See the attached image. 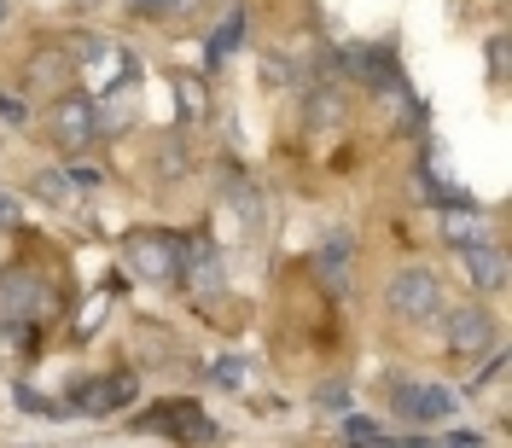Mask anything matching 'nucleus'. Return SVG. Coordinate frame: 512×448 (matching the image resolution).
I'll return each instance as SVG.
<instances>
[{"label": "nucleus", "instance_id": "obj_1", "mask_svg": "<svg viewBox=\"0 0 512 448\" xmlns=\"http://www.w3.org/2000/svg\"><path fill=\"white\" fill-rule=\"evenodd\" d=\"M123 262H128V274L146 280V286H175V274H181V251H175V239L158 233V227L128 233L123 239Z\"/></svg>", "mask_w": 512, "mask_h": 448}, {"label": "nucleus", "instance_id": "obj_2", "mask_svg": "<svg viewBox=\"0 0 512 448\" xmlns=\"http://www.w3.org/2000/svg\"><path fill=\"white\" fill-rule=\"evenodd\" d=\"M384 303H390L402 320L425 326V320L443 315V280H437L431 268H402V274L390 280V291H384Z\"/></svg>", "mask_w": 512, "mask_h": 448}, {"label": "nucleus", "instance_id": "obj_3", "mask_svg": "<svg viewBox=\"0 0 512 448\" xmlns=\"http://www.w3.org/2000/svg\"><path fill=\"white\" fill-rule=\"evenodd\" d=\"M175 251H181L175 286H187L192 297H222L227 291V262H222V251H216L210 239H181Z\"/></svg>", "mask_w": 512, "mask_h": 448}, {"label": "nucleus", "instance_id": "obj_4", "mask_svg": "<svg viewBox=\"0 0 512 448\" xmlns=\"http://www.w3.org/2000/svg\"><path fill=\"white\" fill-rule=\"evenodd\" d=\"M47 128H53V140H59L64 152H88V146L99 140L94 99L88 94H59L53 99V111H47Z\"/></svg>", "mask_w": 512, "mask_h": 448}, {"label": "nucleus", "instance_id": "obj_5", "mask_svg": "<svg viewBox=\"0 0 512 448\" xmlns=\"http://www.w3.org/2000/svg\"><path fill=\"white\" fill-rule=\"evenodd\" d=\"M47 309H53V291L35 268H0V315L24 326V320L47 315Z\"/></svg>", "mask_w": 512, "mask_h": 448}, {"label": "nucleus", "instance_id": "obj_6", "mask_svg": "<svg viewBox=\"0 0 512 448\" xmlns=\"http://www.w3.org/2000/svg\"><path fill=\"white\" fill-rule=\"evenodd\" d=\"M134 373H105V379H88V384H76V396H70V408L76 414H88V419H105V414H117V408H128L134 402Z\"/></svg>", "mask_w": 512, "mask_h": 448}, {"label": "nucleus", "instance_id": "obj_7", "mask_svg": "<svg viewBox=\"0 0 512 448\" xmlns=\"http://www.w3.org/2000/svg\"><path fill=\"white\" fill-rule=\"evenodd\" d=\"M140 431H169V437H181V443H210L216 437V425L204 419V408H192V402H158L146 419H134Z\"/></svg>", "mask_w": 512, "mask_h": 448}, {"label": "nucleus", "instance_id": "obj_8", "mask_svg": "<svg viewBox=\"0 0 512 448\" xmlns=\"http://www.w3.org/2000/svg\"><path fill=\"white\" fill-rule=\"evenodd\" d=\"M390 402H396V414H402V419H419V425L454 414V396H448L443 384H425V379H396Z\"/></svg>", "mask_w": 512, "mask_h": 448}, {"label": "nucleus", "instance_id": "obj_9", "mask_svg": "<svg viewBox=\"0 0 512 448\" xmlns=\"http://www.w3.org/2000/svg\"><path fill=\"white\" fill-rule=\"evenodd\" d=\"M489 350H495V320L483 309H454L448 315V355L472 361V355H489Z\"/></svg>", "mask_w": 512, "mask_h": 448}, {"label": "nucleus", "instance_id": "obj_10", "mask_svg": "<svg viewBox=\"0 0 512 448\" xmlns=\"http://www.w3.org/2000/svg\"><path fill=\"white\" fill-rule=\"evenodd\" d=\"M460 268H466V280L472 291H507V251H495V245H466L460 251Z\"/></svg>", "mask_w": 512, "mask_h": 448}, {"label": "nucleus", "instance_id": "obj_11", "mask_svg": "<svg viewBox=\"0 0 512 448\" xmlns=\"http://www.w3.org/2000/svg\"><path fill=\"white\" fill-rule=\"evenodd\" d=\"M315 274H320V280H326L332 291H338V297L350 291V233H344V227H332V233L320 239V251H315Z\"/></svg>", "mask_w": 512, "mask_h": 448}, {"label": "nucleus", "instance_id": "obj_12", "mask_svg": "<svg viewBox=\"0 0 512 448\" xmlns=\"http://www.w3.org/2000/svg\"><path fill=\"white\" fill-rule=\"evenodd\" d=\"M443 239L454 245V251H466V245H489L483 239V216H478V204L472 198H454V204H443Z\"/></svg>", "mask_w": 512, "mask_h": 448}, {"label": "nucleus", "instance_id": "obj_13", "mask_svg": "<svg viewBox=\"0 0 512 448\" xmlns=\"http://www.w3.org/2000/svg\"><path fill=\"white\" fill-rule=\"evenodd\" d=\"M222 198H227V210H239L245 233H256L262 204H256V187H251V175H245V169H222Z\"/></svg>", "mask_w": 512, "mask_h": 448}, {"label": "nucleus", "instance_id": "obj_14", "mask_svg": "<svg viewBox=\"0 0 512 448\" xmlns=\"http://www.w3.org/2000/svg\"><path fill=\"white\" fill-rule=\"evenodd\" d=\"M70 76H76V59L59 53V47H41V53L30 59V82H35V88H47V82L59 88V82H70Z\"/></svg>", "mask_w": 512, "mask_h": 448}, {"label": "nucleus", "instance_id": "obj_15", "mask_svg": "<svg viewBox=\"0 0 512 448\" xmlns=\"http://www.w3.org/2000/svg\"><path fill=\"white\" fill-rule=\"evenodd\" d=\"M239 41H245V6H233V12H227V24L210 35V59H227Z\"/></svg>", "mask_w": 512, "mask_h": 448}, {"label": "nucleus", "instance_id": "obj_16", "mask_svg": "<svg viewBox=\"0 0 512 448\" xmlns=\"http://www.w3.org/2000/svg\"><path fill=\"white\" fill-rule=\"evenodd\" d=\"M169 88L181 94V111H187V117H210V88H204L198 76H175Z\"/></svg>", "mask_w": 512, "mask_h": 448}, {"label": "nucleus", "instance_id": "obj_17", "mask_svg": "<svg viewBox=\"0 0 512 448\" xmlns=\"http://www.w3.org/2000/svg\"><path fill=\"white\" fill-rule=\"evenodd\" d=\"M35 192H41V198H47V204H70V175H64V169H35V181H30Z\"/></svg>", "mask_w": 512, "mask_h": 448}, {"label": "nucleus", "instance_id": "obj_18", "mask_svg": "<svg viewBox=\"0 0 512 448\" xmlns=\"http://www.w3.org/2000/svg\"><path fill=\"white\" fill-rule=\"evenodd\" d=\"M344 117V99H338V88H315V99H309V123L326 128Z\"/></svg>", "mask_w": 512, "mask_h": 448}, {"label": "nucleus", "instance_id": "obj_19", "mask_svg": "<svg viewBox=\"0 0 512 448\" xmlns=\"http://www.w3.org/2000/svg\"><path fill=\"white\" fill-rule=\"evenodd\" d=\"M344 437H350L355 448H373L384 437L379 425H373V419H361V414H344Z\"/></svg>", "mask_w": 512, "mask_h": 448}, {"label": "nucleus", "instance_id": "obj_20", "mask_svg": "<svg viewBox=\"0 0 512 448\" xmlns=\"http://www.w3.org/2000/svg\"><path fill=\"white\" fill-rule=\"evenodd\" d=\"M105 309H111V297H94L82 315H76V338H94L99 332V320H105Z\"/></svg>", "mask_w": 512, "mask_h": 448}, {"label": "nucleus", "instance_id": "obj_21", "mask_svg": "<svg viewBox=\"0 0 512 448\" xmlns=\"http://www.w3.org/2000/svg\"><path fill=\"white\" fill-rule=\"evenodd\" d=\"M216 384H222V390H239V384H245V361L222 355V361H216Z\"/></svg>", "mask_w": 512, "mask_h": 448}, {"label": "nucleus", "instance_id": "obj_22", "mask_svg": "<svg viewBox=\"0 0 512 448\" xmlns=\"http://www.w3.org/2000/svg\"><path fill=\"white\" fill-rule=\"evenodd\" d=\"M315 402H320V408H338V414H344V408H350V384H320Z\"/></svg>", "mask_w": 512, "mask_h": 448}, {"label": "nucleus", "instance_id": "obj_23", "mask_svg": "<svg viewBox=\"0 0 512 448\" xmlns=\"http://www.w3.org/2000/svg\"><path fill=\"white\" fill-rule=\"evenodd\" d=\"M489 82H495V88L507 82V41H501V35L489 41Z\"/></svg>", "mask_w": 512, "mask_h": 448}, {"label": "nucleus", "instance_id": "obj_24", "mask_svg": "<svg viewBox=\"0 0 512 448\" xmlns=\"http://www.w3.org/2000/svg\"><path fill=\"white\" fill-rule=\"evenodd\" d=\"M24 117H30V105H24L18 94H6V88H0V123H12V128H18Z\"/></svg>", "mask_w": 512, "mask_h": 448}, {"label": "nucleus", "instance_id": "obj_25", "mask_svg": "<svg viewBox=\"0 0 512 448\" xmlns=\"http://www.w3.org/2000/svg\"><path fill=\"white\" fill-rule=\"evenodd\" d=\"M64 175H70V187H76V192L105 187V181H99V169H88V163H76V169H64Z\"/></svg>", "mask_w": 512, "mask_h": 448}, {"label": "nucleus", "instance_id": "obj_26", "mask_svg": "<svg viewBox=\"0 0 512 448\" xmlns=\"http://www.w3.org/2000/svg\"><path fill=\"white\" fill-rule=\"evenodd\" d=\"M128 18H163V0H123Z\"/></svg>", "mask_w": 512, "mask_h": 448}, {"label": "nucleus", "instance_id": "obj_27", "mask_svg": "<svg viewBox=\"0 0 512 448\" xmlns=\"http://www.w3.org/2000/svg\"><path fill=\"white\" fill-rule=\"evenodd\" d=\"M6 227H18V198L0 187V233H6Z\"/></svg>", "mask_w": 512, "mask_h": 448}, {"label": "nucleus", "instance_id": "obj_28", "mask_svg": "<svg viewBox=\"0 0 512 448\" xmlns=\"http://www.w3.org/2000/svg\"><path fill=\"white\" fill-rule=\"evenodd\" d=\"M163 175H181V146H175V140L163 146Z\"/></svg>", "mask_w": 512, "mask_h": 448}, {"label": "nucleus", "instance_id": "obj_29", "mask_svg": "<svg viewBox=\"0 0 512 448\" xmlns=\"http://www.w3.org/2000/svg\"><path fill=\"white\" fill-rule=\"evenodd\" d=\"M198 0H163V12H192Z\"/></svg>", "mask_w": 512, "mask_h": 448}, {"label": "nucleus", "instance_id": "obj_30", "mask_svg": "<svg viewBox=\"0 0 512 448\" xmlns=\"http://www.w3.org/2000/svg\"><path fill=\"white\" fill-rule=\"evenodd\" d=\"M448 448H478V437H454Z\"/></svg>", "mask_w": 512, "mask_h": 448}, {"label": "nucleus", "instance_id": "obj_31", "mask_svg": "<svg viewBox=\"0 0 512 448\" xmlns=\"http://www.w3.org/2000/svg\"><path fill=\"white\" fill-rule=\"evenodd\" d=\"M6 12H12V0H0V24H6Z\"/></svg>", "mask_w": 512, "mask_h": 448}]
</instances>
